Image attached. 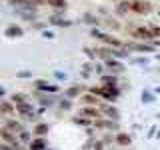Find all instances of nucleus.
Instances as JSON below:
<instances>
[{
    "instance_id": "1",
    "label": "nucleus",
    "mask_w": 160,
    "mask_h": 150,
    "mask_svg": "<svg viewBox=\"0 0 160 150\" xmlns=\"http://www.w3.org/2000/svg\"><path fill=\"white\" fill-rule=\"evenodd\" d=\"M130 8L136 10V12H150V4L146 2H134V4H130Z\"/></svg>"
},
{
    "instance_id": "2",
    "label": "nucleus",
    "mask_w": 160,
    "mask_h": 150,
    "mask_svg": "<svg viewBox=\"0 0 160 150\" xmlns=\"http://www.w3.org/2000/svg\"><path fill=\"white\" fill-rule=\"evenodd\" d=\"M152 30H148V28H136L134 30V36H138V38H152Z\"/></svg>"
},
{
    "instance_id": "3",
    "label": "nucleus",
    "mask_w": 160,
    "mask_h": 150,
    "mask_svg": "<svg viewBox=\"0 0 160 150\" xmlns=\"http://www.w3.org/2000/svg\"><path fill=\"white\" fill-rule=\"evenodd\" d=\"M98 38H102V40H106L108 44H114V46H120V42L116 38H110V36H106V34H98Z\"/></svg>"
},
{
    "instance_id": "4",
    "label": "nucleus",
    "mask_w": 160,
    "mask_h": 150,
    "mask_svg": "<svg viewBox=\"0 0 160 150\" xmlns=\"http://www.w3.org/2000/svg\"><path fill=\"white\" fill-rule=\"evenodd\" d=\"M50 4H52V6H58V8H62L64 6V0H48Z\"/></svg>"
},
{
    "instance_id": "5",
    "label": "nucleus",
    "mask_w": 160,
    "mask_h": 150,
    "mask_svg": "<svg viewBox=\"0 0 160 150\" xmlns=\"http://www.w3.org/2000/svg\"><path fill=\"white\" fill-rule=\"evenodd\" d=\"M118 142H120V144H128V142H130V138H128V136H124V134H120V136H118Z\"/></svg>"
},
{
    "instance_id": "6",
    "label": "nucleus",
    "mask_w": 160,
    "mask_h": 150,
    "mask_svg": "<svg viewBox=\"0 0 160 150\" xmlns=\"http://www.w3.org/2000/svg\"><path fill=\"white\" fill-rule=\"evenodd\" d=\"M46 130H48V126H46V124H40V126L36 128V132H38V134H44Z\"/></svg>"
},
{
    "instance_id": "7",
    "label": "nucleus",
    "mask_w": 160,
    "mask_h": 150,
    "mask_svg": "<svg viewBox=\"0 0 160 150\" xmlns=\"http://www.w3.org/2000/svg\"><path fill=\"white\" fill-rule=\"evenodd\" d=\"M42 146H44V142H42V140H38V142H34V144H32V150H40Z\"/></svg>"
},
{
    "instance_id": "8",
    "label": "nucleus",
    "mask_w": 160,
    "mask_h": 150,
    "mask_svg": "<svg viewBox=\"0 0 160 150\" xmlns=\"http://www.w3.org/2000/svg\"><path fill=\"white\" fill-rule=\"evenodd\" d=\"M82 114H88V116H98L96 110H82Z\"/></svg>"
},
{
    "instance_id": "9",
    "label": "nucleus",
    "mask_w": 160,
    "mask_h": 150,
    "mask_svg": "<svg viewBox=\"0 0 160 150\" xmlns=\"http://www.w3.org/2000/svg\"><path fill=\"white\" fill-rule=\"evenodd\" d=\"M104 110H106V112L110 114V116H118V112H116L114 108H104Z\"/></svg>"
},
{
    "instance_id": "10",
    "label": "nucleus",
    "mask_w": 160,
    "mask_h": 150,
    "mask_svg": "<svg viewBox=\"0 0 160 150\" xmlns=\"http://www.w3.org/2000/svg\"><path fill=\"white\" fill-rule=\"evenodd\" d=\"M8 34H20V28H8Z\"/></svg>"
},
{
    "instance_id": "11",
    "label": "nucleus",
    "mask_w": 160,
    "mask_h": 150,
    "mask_svg": "<svg viewBox=\"0 0 160 150\" xmlns=\"http://www.w3.org/2000/svg\"><path fill=\"white\" fill-rule=\"evenodd\" d=\"M8 128H12V130H22V128L18 126V124H14V122H10V124H8Z\"/></svg>"
},
{
    "instance_id": "12",
    "label": "nucleus",
    "mask_w": 160,
    "mask_h": 150,
    "mask_svg": "<svg viewBox=\"0 0 160 150\" xmlns=\"http://www.w3.org/2000/svg\"><path fill=\"white\" fill-rule=\"evenodd\" d=\"M152 32L156 34V36H160V28H158V26H154V28H152Z\"/></svg>"
},
{
    "instance_id": "13",
    "label": "nucleus",
    "mask_w": 160,
    "mask_h": 150,
    "mask_svg": "<svg viewBox=\"0 0 160 150\" xmlns=\"http://www.w3.org/2000/svg\"><path fill=\"white\" fill-rule=\"evenodd\" d=\"M0 150H10V146H6V144H2V146H0ZM18 150V148H16Z\"/></svg>"
}]
</instances>
